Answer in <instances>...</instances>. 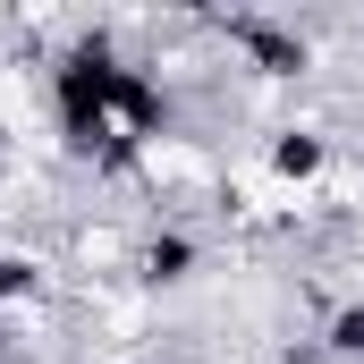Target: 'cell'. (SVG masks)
<instances>
[{
	"label": "cell",
	"mask_w": 364,
	"mask_h": 364,
	"mask_svg": "<svg viewBox=\"0 0 364 364\" xmlns=\"http://www.w3.org/2000/svg\"><path fill=\"white\" fill-rule=\"evenodd\" d=\"M203 272V237L186 229V220H153L144 212V237H136V288L144 296H170L186 279Z\"/></svg>",
	"instance_id": "obj_1"
}]
</instances>
